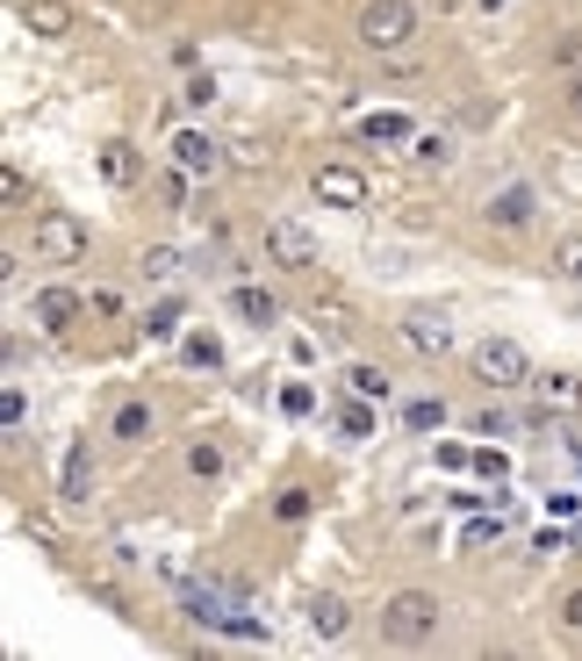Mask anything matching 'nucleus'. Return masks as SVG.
<instances>
[{
    "mask_svg": "<svg viewBox=\"0 0 582 661\" xmlns=\"http://www.w3.org/2000/svg\"><path fill=\"white\" fill-rule=\"evenodd\" d=\"M8 445H22V424H29V403H22V381H8Z\"/></svg>",
    "mask_w": 582,
    "mask_h": 661,
    "instance_id": "32",
    "label": "nucleus"
},
{
    "mask_svg": "<svg viewBox=\"0 0 582 661\" xmlns=\"http://www.w3.org/2000/svg\"><path fill=\"white\" fill-rule=\"evenodd\" d=\"M345 432H352V439L374 432V418H367V395H360V403H345Z\"/></svg>",
    "mask_w": 582,
    "mask_h": 661,
    "instance_id": "39",
    "label": "nucleus"
},
{
    "mask_svg": "<svg viewBox=\"0 0 582 661\" xmlns=\"http://www.w3.org/2000/svg\"><path fill=\"white\" fill-rule=\"evenodd\" d=\"M532 403H540L546 418L575 424L582 418V374L575 367H540V374H532Z\"/></svg>",
    "mask_w": 582,
    "mask_h": 661,
    "instance_id": "11",
    "label": "nucleus"
},
{
    "mask_svg": "<svg viewBox=\"0 0 582 661\" xmlns=\"http://www.w3.org/2000/svg\"><path fill=\"white\" fill-rule=\"evenodd\" d=\"M101 439L122 445V453L151 445V439H159V403H151V395H122V403L109 410V424H101Z\"/></svg>",
    "mask_w": 582,
    "mask_h": 661,
    "instance_id": "10",
    "label": "nucleus"
},
{
    "mask_svg": "<svg viewBox=\"0 0 582 661\" xmlns=\"http://www.w3.org/2000/svg\"><path fill=\"white\" fill-rule=\"evenodd\" d=\"M345 389L367 395V403H389V395H395V374H389V367H374V360H345Z\"/></svg>",
    "mask_w": 582,
    "mask_h": 661,
    "instance_id": "19",
    "label": "nucleus"
},
{
    "mask_svg": "<svg viewBox=\"0 0 582 661\" xmlns=\"http://www.w3.org/2000/svg\"><path fill=\"white\" fill-rule=\"evenodd\" d=\"M546 273H554L561 288H582V230L554 238V252H546Z\"/></svg>",
    "mask_w": 582,
    "mask_h": 661,
    "instance_id": "23",
    "label": "nucleus"
},
{
    "mask_svg": "<svg viewBox=\"0 0 582 661\" xmlns=\"http://www.w3.org/2000/svg\"><path fill=\"white\" fill-rule=\"evenodd\" d=\"M180 360H188V367H209V374H217V367H223L217 331H188V338H180Z\"/></svg>",
    "mask_w": 582,
    "mask_h": 661,
    "instance_id": "28",
    "label": "nucleus"
},
{
    "mask_svg": "<svg viewBox=\"0 0 582 661\" xmlns=\"http://www.w3.org/2000/svg\"><path fill=\"white\" fill-rule=\"evenodd\" d=\"M395 338H403L424 367H439V360H453V352H461L453 310H439V302H403V310H395Z\"/></svg>",
    "mask_w": 582,
    "mask_h": 661,
    "instance_id": "6",
    "label": "nucleus"
},
{
    "mask_svg": "<svg viewBox=\"0 0 582 661\" xmlns=\"http://www.w3.org/2000/svg\"><path fill=\"white\" fill-rule=\"evenodd\" d=\"M540 188H532L525 173H503V180H489L482 188V202H474V217H482L496 238H532L540 230Z\"/></svg>",
    "mask_w": 582,
    "mask_h": 661,
    "instance_id": "4",
    "label": "nucleus"
},
{
    "mask_svg": "<svg viewBox=\"0 0 582 661\" xmlns=\"http://www.w3.org/2000/svg\"><path fill=\"white\" fill-rule=\"evenodd\" d=\"M173 273H180V252H173V244H137V281H144V288H165Z\"/></svg>",
    "mask_w": 582,
    "mask_h": 661,
    "instance_id": "22",
    "label": "nucleus"
},
{
    "mask_svg": "<svg viewBox=\"0 0 582 661\" xmlns=\"http://www.w3.org/2000/svg\"><path fill=\"white\" fill-rule=\"evenodd\" d=\"M446 418H453L446 395H410V403H403V424H410V432H439Z\"/></svg>",
    "mask_w": 582,
    "mask_h": 661,
    "instance_id": "26",
    "label": "nucleus"
},
{
    "mask_svg": "<svg viewBox=\"0 0 582 661\" xmlns=\"http://www.w3.org/2000/svg\"><path fill=\"white\" fill-rule=\"evenodd\" d=\"M546 619H554V633H561V640H582V575H575V582H561V590H554V604H546Z\"/></svg>",
    "mask_w": 582,
    "mask_h": 661,
    "instance_id": "21",
    "label": "nucleus"
},
{
    "mask_svg": "<svg viewBox=\"0 0 582 661\" xmlns=\"http://www.w3.org/2000/svg\"><path fill=\"white\" fill-rule=\"evenodd\" d=\"M180 474H188L194 489H217L223 474H231V445L223 439H188L180 445Z\"/></svg>",
    "mask_w": 582,
    "mask_h": 661,
    "instance_id": "14",
    "label": "nucleus"
},
{
    "mask_svg": "<svg viewBox=\"0 0 582 661\" xmlns=\"http://www.w3.org/2000/svg\"><path fill=\"white\" fill-rule=\"evenodd\" d=\"M310 403H317V395L302 389V381H288V389H281V410H288V418H310Z\"/></svg>",
    "mask_w": 582,
    "mask_h": 661,
    "instance_id": "38",
    "label": "nucleus"
},
{
    "mask_svg": "<svg viewBox=\"0 0 582 661\" xmlns=\"http://www.w3.org/2000/svg\"><path fill=\"white\" fill-rule=\"evenodd\" d=\"M101 180H109V188H130L137 180V144L130 137H109V144H101Z\"/></svg>",
    "mask_w": 582,
    "mask_h": 661,
    "instance_id": "24",
    "label": "nucleus"
},
{
    "mask_svg": "<svg viewBox=\"0 0 582 661\" xmlns=\"http://www.w3.org/2000/svg\"><path fill=\"white\" fill-rule=\"evenodd\" d=\"M209 101H217V80H209V72H194V80L180 87V109H209Z\"/></svg>",
    "mask_w": 582,
    "mask_h": 661,
    "instance_id": "35",
    "label": "nucleus"
},
{
    "mask_svg": "<svg viewBox=\"0 0 582 661\" xmlns=\"http://www.w3.org/2000/svg\"><path fill=\"white\" fill-rule=\"evenodd\" d=\"M474 474H482V482H503V474H511V460H503L496 445H474Z\"/></svg>",
    "mask_w": 582,
    "mask_h": 661,
    "instance_id": "36",
    "label": "nucleus"
},
{
    "mask_svg": "<svg viewBox=\"0 0 582 661\" xmlns=\"http://www.w3.org/2000/svg\"><path fill=\"white\" fill-rule=\"evenodd\" d=\"M173 166L194 173V180H217L223 173V144L209 130H173Z\"/></svg>",
    "mask_w": 582,
    "mask_h": 661,
    "instance_id": "15",
    "label": "nucleus"
},
{
    "mask_svg": "<svg viewBox=\"0 0 582 661\" xmlns=\"http://www.w3.org/2000/svg\"><path fill=\"white\" fill-rule=\"evenodd\" d=\"M503 8H511V0H474V14H503Z\"/></svg>",
    "mask_w": 582,
    "mask_h": 661,
    "instance_id": "40",
    "label": "nucleus"
},
{
    "mask_svg": "<svg viewBox=\"0 0 582 661\" xmlns=\"http://www.w3.org/2000/svg\"><path fill=\"white\" fill-rule=\"evenodd\" d=\"M310 511H317V489L310 482H281V489H273V503H267L273 525H302Z\"/></svg>",
    "mask_w": 582,
    "mask_h": 661,
    "instance_id": "18",
    "label": "nucleus"
},
{
    "mask_svg": "<svg viewBox=\"0 0 582 661\" xmlns=\"http://www.w3.org/2000/svg\"><path fill=\"white\" fill-rule=\"evenodd\" d=\"M58 503H66L72 518L94 503V439H72V445H66V468H58Z\"/></svg>",
    "mask_w": 582,
    "mask_h": 661,
    "instance_id": "12",
    "label": "nucleus"
},
{
    "mask_svg": "<svg viewBox=\"0 0 582 661\" xmlns=\"http://www.w3.org/2000/svg\"><path fill=\"white\" fill-rule=\"evenodd\" d=\"M561 122H569V130H582V72H569V80H561Z\"/></svg>",
    "mask_w": 582,
    "mask_h": 661,
    "instance_id": "33",
    "label": "nucleus"
},
{
    "mask_svg": "<svg viewBox=\"0 0 582 661\" xmlns=\"http://www.w3.org/2000/svg\"><path fill=\"white\" fill-rule=\"evenodd\" d=\"M188 180H194V173H180V166H173V173L159 180V194L173 202V217H194V209H188Z\"/></svg>",
    "mask_w": 582,
    "mask_h": 661,
    "instance_id": "34",
    "label": "nucleus"
},
{
    "mask_svg": "<svg viewBox=\"0 0 582 661\" xmlns=\"http://www.w3.org/2000/svg\"><path fill=\"white\" fill-rule=\"evenodd\" d=\"M461 159V144H453L446 130H418L410 137V166H418V173H432V166H453Z\"/></svg>",
    "mask_w": 582,
    "mask_h": 661,
    "instance_id": "20",
    "label": "nucleus"
},
{
    "mask_svg": "<svg viewBox=\"0 0 582 661\" xmlns=\"http://www.w3.org/2000/svg\"><path fill=\"white\" fill-rule=\"evenodd\" d=\"M259 252H267V267L288 273V281L324 273V244H317V230L302 223V217H267V230H259Z\"/></svg>",
    "mask_w": 582,
    "mask_h": 661,
    "instance_id": "5",
    "label": "nucleus"
},
{
    "mask_svg": "<svg viewBox=\"0 0 582 661\" xmlns=\"http://www.w3.org/2000/svg\"><path fill=\"white\" fill-rule=\"evenodd\" d=\"M310 194L324 209H345V217H367V202H374V188H367L360 166H317L310 173Z\"/></svg>",
    "mask_w": 582,
    "mask_h": 661,
    "instance_id": "8",
    "label": "nucleus"
},
{
    "mask_svg": "<svg viewBox=\"0 0 582 661\" xmlns=\"http://www.w3.org/2000/svg\"><path fill=\"white\" fill-rule=\"evenodd\" d=\"M122 310H130V302H122V288H87V317H94V324H116Z\"/></svg>",
    "mask_w": 582,
    "mask_h": 661,
    "instance_id": "29",
    "label": "nucleus"
},
{
    "mask_svg": "<svg viewBox=\"0 0 582 661\" xmlns=\"http://www.w3.org/2000/svg\"><path fill=\"white\" fill-rule=\"evenodd\" d=\"M474 439H503V432H511V418H503V410H474Z\"/></svg>",
    "mask_w": 582,
    "mask_h": 661,
    "instance_id": "37",
    "label": "nucleus"
},
{
    "mask_svg": "<svg viewBox=\"0 0 582 661\" xmlns=\"http://www.w3.org/2000/svg\"><path fill=\"white\" fill-rule=\"evenodd\" d=\"M302 625H310L317 640H345L352 633V604H345L339 590H317L310 604H302Z\"/></svg>",
    "mask_w": 582,
    "mask_h": 661,
    "instance_id": "16",
    "label": "nucleus"
},
{
    "mask_svg": "<svg viewBox=\"0 0 582 661\" xmlns=\"http://www.w3.org/2000/svg\"><path fill=\"white\" fill-rule=\"evenodd\" d=\"M374 633H381V648H403V654L439 648V633H446V597L403 582V590H389L374 604Z\"/></svg>",
    "mask_w": 582,
    "mask_h": 661,
    "instance_id": "1",
    "label": "nucleus"
},
{
    "mask_svg": "<svg viewBox=\"0 0 582 661\" xmlns=\"http://www.w3.org/2000/svg\"><path fill=\"white\" fill-rule=\"evenodd\" d=\"M546 72H554V80H569V72H582V22H569L554 43H546Z\"/></svg>",
    "mask_w": 582,
    "mask_h": 661,
    "instance_id": "25",
    "label": "nucleus"
},
{
    "mask_svg": "<svg viewBox=\"0 0 582 661\" xmlns=\"http://www.w3.org/2000/svg\"><path fill=\"white\" fill-rule=\"evenodd\" d=\"M418 37H424L418 0H360V14H352V43L367 58H403Z\"/></svg>",
    "mask_w": 582,
    "mask_h": 661,
    "instance_id": "2",
    "label": "nucleus"
},
{
    "mask_svg": "<svg viewBox=\"0 0 582 661\" xmlns=\"http://www.w3.org/2000/svg\"><path fill=\"white\" fill-rule=\"evenodd\" d=\"M29 244H37V267H80L87 259V223L72 217V209H37Z\"/></svg>",
    "mask_w": 582,
    "mask_h": 661,
    "instance_id": "7",
    "label": "nucleus"
},
{
    "mask_svg": "<svg viewBox=\"0 0 582 661\" xmlns=\"http://www.w3.org/2000/svg\"><path fill=\"white\" fill-rule=\"evenodd\" d=\"M360 137H367V144H410V137H418V122H410V116H367Z\"/></svg>",
    "mask_w": 582,
    "mask_h": 661,
    "instance_id": "27",
    "label": "nucleus"
},
{
    "mask_svg": "<svg viewBox=\"0 0 582 661\" xmlns=\"http://www.w3.org/2000/svg\"><path fill=\"white\" fill-rule=\"evenodd\" d=\"M223 310H231L238 324H252V331H281V317H288V296H281V288H267V281H231Z\"/></svg>",
    "mask_w": 582,
    "mask_h": 661,
    "instance_id": "9",
    "label": "nucleus"
},
{
    "mask_svg": "<svg viewBox=\"0 0 582 661\" xmlns=\"http://www.w3.org/2000/svg\"><path fill=\"white\" fill-rule=\"evenodd\" d=\"M144 331H151V338H173V331H180V296L151 302V310H144Z\"/></svg>",
    "mask_w": 582,
    "mask_h": 661,
    "instance_id": "30",
    "label": "nucleus"
},
{
    "mask_svg": "<svg viewBox=\"0 0 582 661\" xmlns=\"http://www.w3.org/2000/svg\"><path fill=\"white\" fill-rule=\"evenodd\" d=\"M14 22H22L29 37H43V43H66L72 29H80V14H72L66 0H14Z\"/></svg>",
    "mask_w": 582,
    "mask_h": 661,
    "instance_id": "13",
    "label": "nucleus"
},
{
    "mask_svg": "<svg viewBox=\"0 0 582 661\" xmlns=\"http://www.w3.org/2000/svg\"><path fill=\"white\" fill-rule=\"evenodd\" d=\"M0 194H8L14 217H29V180H22V166H0Z\"/></svg>",
    "mask_w": 582,
    "mask_h": 661,
    "instance_id": "31",
    "label": "nucleus"
},
{
    "mask_svg": "<svg viewBox=\"0 0 582 661\" xmlns=\"http://www.w3.org/2000/svg\"><path fill=\"white\" fill-rule=\"evenodd\" d=\"M37 317H43V331L66 338V331L87 317V296H80V288H43V296H37Z\"/></svg>",
    "mask_w": 582,
    "mask_h": 661,
    "instance_id": "17",
    "label": "nucleus"
},
{
    "mask_svg": "<svg viewBox=\"0 0 582 661\" xmlns=\"http://www.w3.org/2000/svg\"><path fill=\"white\" fill-rule=\"evenodd\" d=\"M468 374H474V389L482 395H518V389H532V352L518 345L511 331H489V338H474L468 345Z\"/></svg>",
    "mask_w": 582,
    "mask_h": 661,
    "instance_id": "3",
    "label": "nucleus"
}]
</instances>
